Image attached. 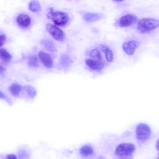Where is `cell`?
<instances>
[{"mask_svg":"<svg viewBox=\"0 0 159 159\" xmlns=\"http://www.w3.org/2000/svg\"><path fill=\"white\" fill-rule=\"evenodd\" d=\"M124 137L116 134H105L100 139V147L104 154L114 159H130L136 147L133 143L123 141Z\"/></svg>","mask_w":159,"mask_h":159,"instance_id":"cell-1","label":"cell"},{"mask_svg":"<svg viewBox=\"0 0 159 159\" xmlns=\"http://www.w3.org/2000/svg\"><path fill=\"white\" fill-rule=\"evenodd\" d=\"M101 152L103 153L101 148L99 149L91 143H86L81 145L77 151L78 156L82 159L98 158L102 156Z\"/></svg>","mask_w":159,"mask_h":159,"instance_id":"cell-2","label":"cell"},{"mask_svg":"<svg viewBox=\"0 0 159 159\" xmlns=\"http://www.w3.org/2000/svg\"><path fill=\"white\" fill-rule=\"evenodd\" d=\"M159 26V20L151 18H143L138 23L137 29L141 33L145 34L151 32Z\"/></svg>","mask_w":159,"mask_h":159,"instance_id":"cell-3","label":"cell"},{"mask_svg":"<svg viewBox=\"0 0 159 159\" xmlns=\"http://www.w3.org/2000/svg\"><path fill=\"white\" fill-rule=\"evenodd\" d=\"M47 16L56 25L60 26L66 25L69 20L68 15L66 13L59 11H54L53 8L50 9Z\"/></svg>","mask_w":159,"mask_h":159,"instance_id":"cell-4","label":"cell"},{"mask_svg":"<svg viewBox=\"0 0 159 159\" xmlns=\"http://www.w3.org/2000/svg\"><path fill=\"white\" fill-rule=\"evenodd\" d=\"M135 134L137 140L144 142L149 139L151 134V129L148 125L140 123L136 126Z\"/></svg>","mask_w":159,"mask_h":159,"instance_id":"cell-5","label":"cell"},{"mask_svg":"<svg viewBox=\"0 0 159 159\" xmlns=\"http://www.w3.org/2000/svg\"><path fill=\"white\" fill-rule=\"evenodd\" d=\"M46 27L47 30L55 39L62 41L64 39L65 33L56 25L47 23L46 25Z\"/></svg>","mask_w":159,"mask_h":159,"instance_id":"cell-6","label":"cell"},{"mask_svg":"<svg viewBox=\"0 0 159 159\" xmlns=\"http://www.w3.org/2000/svg\"><path fill=\"white\" fill-rule=\"evenodd\" d=\"M138 18L132 14H128L122 16L119 19V26L120 27H127L135 24Z\"/></svg>","mask_w":159,"mask_h":159,"instance_id":"cell-7","label":"cell"},{"mask_svg":"<svg viewBox=\"0 0 159 159\" xmlns=\"http://www.w3.org/2000/svg\"><path fill=\"white\" fill-rule=\"evenodd\" d=\"M140 45L139 42L136 40H132L124 43L122 45L124 51L128 55H133L136 49Z\"/></svg>","mask_w":159,"mask_h":159,"instance_id":"cell-8","label":"cell"},{"mask_svg":"<svg viewBox=\"0 0 159 159\" xmlns=\"http://www.w3.org/2000/svg\"><path fill=\"white\" fill-rule=\"evenodd\" d=\"M39 57L41 62L45 66L49 68L52 67L53 59L50 54L41 51L39 53Z\"/></svg>","mask_w":159,"mask_h":159,"instance_id":"cell-9","label":"cell"},{"mask_svg":"<svg viewBox=\"0 0 159 159\" xmlns=\"http://www.w3.org/2000/svg\"><path fill=\"white\" fill-rule=\"evenodd\" d=\"M16 21L20 26L23 28H26L30 25L31 20L28 15L21 14L19 15L16 18Z\"/></svg>","mask_w":159,"mask_h":159,"instance_id":"cell-10","label":"cell"},{"mask_svg":"<svg viewBox=\"0 0 159 159\" xmlns=\"http://www.w3.org/2000/svg\"><path fill=\"white\" fill-rule=\"evenodd\" d=\"M85 62L89 68L93 70H100L103 69L104 66V63L101 61H96L89 58L85 60Z\"/></svg>","mask_w":159,"mask_h":159,"instance_id":"cell-11","label":"cell"},{"mask_svg":"<svg viewBox=\"0 0 159 159\" xmlns=\"http://www.w3.org/2000/svg\"><path fill=\"white\" fill-rule=\"evenodd\" d=\"M99 48L102 52L105 54L106 59L108 62H111L113 61V53L107 46L101 44L99 45Z\"/></svg>","mask_w":159,"mask_h":159,"instance_id":"cell-12","label":"cell"},{"mask_svg":"<svg viewBox=\"0 0 159 159\" xmlns=\"http://www.w3.org/2000/svg\"><path fill=\"white\" fill-rule=\"evenodd\" d=\"M41 44L46 50L51 52L56 51V48L54 43L52 40L45 39L41 41Z\"/></svg>","mask_w":159,"mask_h":159,"instance_id":"cell-13","label":"cell"},{"mask_svg":"<svg viewBox=\"0 0 159 159\" xmlns=\"http://www.w3.org/2000/svg\"><path fill=\"white\" fill-rule=\"evenodd\" d=\"M0 58L1 62L3 64L6 65L9 62L12 57L6 49L1 48L0 49Z\"/></svg>","mask_w":159,"mask_h":159,"instance_id":"cell-14","label":"cell"},{"mask_svg":"<svg viewBox=\"0 0 159 159\" xmlns=\"http://www.w3.org/2000/svg\"><path fill=\"white\" fill-rule=\"evenodd\" d=\"M101 18L100 14L94 13H87L84 16V20L88 22H92L97 21Z\"/></svg>","mask_w":159,"mask_h":159,"instance_id":"cell-15","label":"cell"},{"mask_svg":"<svg viewBox=\"0 0 159 159\" xmlns=\"http://www.w3.org/2000/svg\"><path fill=\"white\" fill-rule=\"evenodd\" d=\"M22 89L21 86L17 83H13L9 87V91L11 94L13 96H17Z\"/></svg>","mask_w":159,"mask_h":159,"instance_id":"cell-16","label":"cell"},{"mask_svg":"<svg viewBox=\"0 0 159 159\" xmlns=\"http://www.w3.org/2000/svg\"><path fill=\"white\" fill-rule=\"evenodd\" d=\"M29 8L32 11L37 12L40 10L41 7L40 3L37 0H33L29 3Z\"/></svg>","mask_w":159,"mask_h":159,"instance_id":"cell-17","label":"cell"},{"mask_svg":"<svg viewBox=\"0 0 159 159\" xmlns=\"http://www.w3.org/2000/svg\"><path fill=\"white\" fill-rule=\"evenodd\" d=\"M28 66L31 68H35L39 66V63L37 57L35 56H30L27 61Z\"/></svg>","mask_w":159,"mask_h":159,"instance_id":"cell-18","label":"cell"},{"mask_svg":"<svg viewBox=\"0 0 159 159\" xmlns=\"http://www.w3.org/2000/svg\"><path fill=\"white\" fill-rule=\"evenodd\" d=\"M89 55L91 58L95 60L101 61L102 59L101 54L100 51L97 48H95L90 51Z\"/></svg>","mask_w":159,"mask_h":159,"instance_id":"cell-19","label":"cell"},{"mask_svg":"<svg viewBox=\"0 0 159 159\" xmlns=\"http://www.w3.org/2000/svg\"><path fill=\"white\" fill-rule=\"evenodd\" d=\"M25 89L26 90L28 94L30 96H34L36 93L34 89L31 86H26Z\"/></svg>","mask_w":159,"mask_h":159,"instance_id":"cell-20","label":"cell"},{"mask_svg":"<svg viewBox=\"0 0 159 159\" xmlns=\"http://www.w3.org/2000/svg\"><path fill=\"white\" fill-rule=\"evenodd\" d=\"M6 35L4 34H1L0 35V46L2 47L4 44L6 40Z\"/></svg>","mask_w":159,"mask_h":159,"instance_id":"cell-21","label":"cell"},{"mask_svg":"<svg viewBox=\"0 0 159 159\" xmlns=\"http://www.w3.org/2000/svg\"><path fill=\"white\" fill-rule=\"evenodd\" d=\"M16 156L14 154H9L6 157L7 159H16Z\"/></svg>","mask_w":159,"mask_h":159,"instance_id":"cell-22","label":"cell"},{"mask_svg":"<svg viewBox=\"0 0 159 159\" xmlns=\"http://www.w3.org/2000/svg\"><path fill=\"white\" fill-rule=\"evenodd\" d=\"M0 73L2 74L5 71V68L2 66L1 65L0 66Z\"/></svg>","mask_w":159,"mask_h":159,"instance_id":"cell-23","label":"cell"},{"mask_svg":"<svg viewBox=\"0 0 159 159\" xmlns=\"http://www.w3.org/2000/svg\"><path fill=\"white\" fill-rule=\"evenodd\" d=\"M156 147L157 149L159 151V139H158Z\"/></svg>","mask_w":159,"mask_h":159,"instance_id":"cell-24","label":"cell"},{"mask_svg":"<svg viewBox=\"0 0 159 159\" xmlns=\"http://www.w3.org/2000/svg\"><path fill=\"white\" fill-rule=\"evenodd\" d=\"M113 0L115 2H120L123 1L124 0Z\"/></svg>","mask_w":159,"mask_h":159,"instance_id":"cell-25","label":"cell"},{"mask_svg":"<svg viewBox=\"0 0 159 159\" xmlns=\"http://www.w3.org/2000/svg\"><path fill=\"white\" fill-rule=\"evenodd\" d=\"M158 158H159V157H158Z\"/></svg>","mask_w":159,"mask_h":159,"instance_id":"cell-26","label":"cell"}]
</instances>
